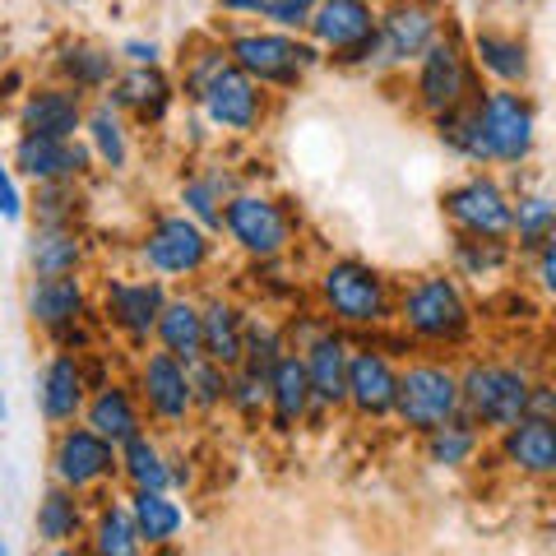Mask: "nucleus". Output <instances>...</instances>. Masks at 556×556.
Listing matches in <instances>:
<instances>
[{
    "label": "nucleus",
    "mask_w": 556,
    "mask_h": 556,
    "mask_svg": "<svg viewBox=\"0 0 556 556\" xmlns=\"http://www.w3.org/2000/svg\"><path fill=\"white\" fill-rule=\"evenodd\" d=\"M223 51H228V61L241 75L255 79L260 89H269V93H292L311 70L325 61L298 33H278L265 24H237L228 38H223Z\"/></svg>",
    "instance_id": "f257e3e1"
},
{
    "label": "nucleus",
    "mask_w": 556,
    "mask_h": 556,
    "mask_svg": "<svg viewBox=\"0 0 556 556\" xmlns=\"http://www.w3.org/2000/svg\"><path fill=\"white\" fill-rule=\"evenodd\" d=\"M394 316L417 343H464L473 329V306H468L455 274H417L394 298Z\"/></svg>",
    "instance_id": "f03ea898"
},
{
    "label": "nucleus",
    "mask_w": 556,
    "mask_h": 556,
    "mask_svg": "<svg viewBox=\"0 0 556 556\" xmlns=\"http://www.w3.org/2000/svg\"><path fill=\"white\" fill-rule=\"evenodd\" d=\"M316 292H320V306L334 325L348 329H380L394 316V288L390 278L380 274L376 265L357 255H343V260H329L316 278Z\"/></svg>",
    "instance_id": "7ed1b4c3"
},
{
    "label": "nucleus",
    "mask_w": 556,
    "mask_h": 556,
    "mask_svg": "<svg viewBox=\"0 0 556 556\" xmlns=\"http://www.w3.org/2000/svg\"><path fill=\"white\" fill-rule=\"evenodd\" d=\"M533 376L515 362H468L459 371V413L478 431H506L529 413Z\"/></svg>",
    "instance_id": "20e7f679"
},
{
    "label": "nucleus",
    "mask_w": 556,
    "mask_h": 556,
    "mask_svg": "<svg viewBox=\"0 0 556 556\" xmlns=\"http://www.w3.org/2000/svg\"><path fill=\"white\" fill-rule=\"evenodd\" d=\"M478 130H482V149H486V167H519L533 159V144H538V108L529 93L519 89H478L473 102Z\"/></svg>",
    "instance_id": "39448f33"
},
{
    "label": "nucleus",
    "mask_w": 556,
    "mask_h": 556,
    "mask_svg": "<svg viewBox=\"0 0 556 556\" xmlns=\"http://www.w3.org/2000/svg\"><path fill=\"white\" fill-rule=\"evenodd\" d=\"M478 93V70L468 65V51L455 33H441L422 56L413 61V98L431 121L445 116V112H459L468 108Z\"/></svg>",
    "instance_id": "423d86ee"
},
{
    "label": "nucleus",
    "mask_w": 556,
    "mask_h": 556,
    "mask_svg": "<svg viewBox=\"0 0 556 556\" xmlns=\"http://www.w3.org/2000/svg\"><path fill=\"white\" fill-rule=\"evenodd\" d=\"M445 33V0H386L376 5L380 70H408Z\"/></svg>",
    "instance_id": "0eeeda50"
},
{
    "label": "nucleus",
    "mask_w": 556,
    "mask_h": 556,
    "mask_svg": "<svg viewBox=\"0 0 556 556\" xmlns=\"http://www.w3.org/2000/svg\"><path fill=\"white\" fill-rule=\"evenodd\" d=\"M218 232H228L232 247L251 260H278L292 247L288 208L274 195H260V190H232L228 204H223Z\"/></svg>",
    "instance_id": "6e6552de"
},
{
    "label": "nucleus",
    "mask_w": 556,
    "mask_h": 556,
    "mask_svg": "<svg viewBox=\"0 0 556 556\" xmlns=\"http://www.w3.org/2000/svg\"><path fill=\"white\" fill-rule=\"evenodd\" d=\"M208 255H214V232H204L195 218L163 214L153 218L144 237H139V260H144L149 278H195Z\"/></svg>",
    "instance_id": "1a4fd4ad"
},
{
    "label": "nucleus",
    "mask_w": 556,
    "mask_h": 556,
    "mask_svg": "<svg viewBox=\"0 0 556 556\" xmlns=\"http://www.w3.org/2000/svg\"><path fill=\"white\" fill-rule=\"evenodd\" d=\"M459 413V371L445 362H413L399 371V390H394V417L408 431H427L441 427L445 417Z\"/></svg>",
    "instance_id": "9d476101"
},
{
    "label": "nucleus",
    "mask_w": 556,
    "mask_h": 556,
    "mask_svg": "<svg viewBox=\"0 0 556 556\" xmlns=\"http://www.w3.org/2000/svg\"><path fill=\"white\" fill-rule=\"evenodd\" d=\"M510 190L501 186L492 172H468L464 181L445 186L441 208L464 237H496L510 241Z\"/></svg>",
    "instance_id": "9b49d317"
},
{
    "label": "nucleus",
    "mask_w": 556,
    "mask_h": 556,
    "mask_svg": "<svg viewBox=\"0 0 556 556\" xmlns=\"http://www.w3.org/2000/svg\"><path fill=\"white\" fill-rule=\"evenodd\" d=\"M195 108H200V116L208 121V126L223 130V135H255L269 116V89H260L255 79H247L228 61L214 79L204 84Z\"/></svg>",
    "instance_id": "f8f14e48"
},
{
    "label": "nucleus",
    "mask_w": 556,
    "mask_h": 556,
    "mask_svg": "<svg viewBox=\"0 0 556 556\" xmlns=\"http://www.w3.org/2000/svg\"><path fill=\"white\" fill-rule=\"evenodd\" d=\"M10 167L14 177H24L33 186H56V181H84L93 172V153L84 139H47L20 130L10 144Z\"/></svg>",
    "instance_id": "ddd939ff"
},
{
    "label": "nucleus",
    "mask_w": 556,
    "mask_h": 556,
    "mask_svg": "<svg viewBox=\"0 0 556 556\" xmlns=\"http://www.w3.org/2000/svg\"><path fill=\"white\" fill-rule=\"evenodd\" d=\"M24 316L51 334L61 348L75 343L79 325L89 320V288H84L79 274H65V278H28L24 288ZM75 353V348H70Z\"/></svg>",
    "instance_id": "4468645a"
},
{
    "label": "nucleus",
    "mask_w": 556,
    "mask_h": 556,
    "mask_svg": "<svg viewBox=\"0 0 556 556\" xmlns=\"http://www.w3.org/2000/svg\"><path fill=\"white\" fill-rule=\"evenodd\" d=\"M172 298L163 278H108L102 283V316L126 343L144 348L159 325V311Z\"/></svg>",
    "instance_id": "2eb2a0df"
},
{
    "label": "nucleus",
    "mask_w": 556,
    "mask_h": 556,
    "mask_svg": "<svg viewBox=\"0 0 556 556\" xmlns=\"http://www.w3.org/2000/svg\"><path fill=\"white\" fill-rule=\"evenodd\" d=\"M51 473L70 492H89L102 486L108 478H116V445H108L98 431L70 422L56 431V445H51Z\"/></svg>",
    "instance_id": "dca6fc26"
},
{
    "label": "nucleus",
    "mask_w": 556,
    "mask_h": 556,
    "mask_svg": "<svg viewBox=\"0 0 556 556\" xmlns=\"http://www.w3.org/2000/svg\"><path fill=\"white\" fill-rule=\"evenodd\" d=\"M102 98L121 116H135L139 126H163L167 112L177 108V79L167 75V65H121Z\"/></svg>",
    "instance_id": "f3484780"
},
{
    "label": "nucleus",
    "mask_w": 556,
    "mask_h": 556,
    "mask_svg": "<svg viewBox=\"0 0 556 556\" xmlns=\"http://www.w3.org/2000/svg\"><path fill=\"white\" fill-rule=\"evenodd\" d=\"M135 399L149 417H159L167 427H181L190 413V380H186V362L167 357L163 348L159 353H144L139 357V371H135Z\"/></svg>",
    "instance_id": "a211bd4d"
},
{
    "label": "nucleus",
    "mask_w": 556,
    "mask_h": 556,
    "mask_svg": "<svg viewBox=\"0 0 556 556\" xmlns=\"http://www.w3.org/2000/svg\"><path fill=\"white\" fill-rule=\"evenodd\" d=\"M394 390H399V367L380 348H348V394L343 404L367 422H386L394 417Z\"/></svg>",
    "instance_id": "6ab92c4d"
},
{
    "label": "nucleus",
    "mask_w": 556,
    "mask_h": 556,
    "mask_svg": "<svg viewBox=\"0 0 556 556\" xmlns=\"http://www.w3.org/2000/svg\"><path fill=\"white\" fill-rule=\"evenodd\" d=\"M367 38H376V0H316L306 24V42L325 61L362 47Z\"/></svg>",
    "instance_id": "aec40b11"
},
{
    "label": "nucleus",
    "mask_w": 556,
    "mask_h": 556,
    "mask_svg": "<svg viewBox=\"0 0 556 556\" xmlns=\"http://www.w3.org/2000/svg\"><path fill=\"white\" fill-rule=\"evenodd\" d=\"M464 51H468V65L478 70V79L486 75L496 89H525L533 79V51L510 28L482 24V28H473V38H468Z\"/></svg>",
    "instance_id": "412c9836"
},
{
    "label": "nucleus",
    "mask_w": 556,
    "mask_h": 556,
    "mask_svg": "<svg viewBox=\"0 0 556 556\" xmlns=\"http://www.w3.org/2000/svg\"><path fill=\"white\" fill-rule=\"evenodd\" d=\"M84 112H89V98L65 89V84H33V89L20 98V130L28 135H47V139H79L84 130Z\"/></svg>",
    "instance_id": "4be33fe9"
},
{
    "label": "nucleus",
    "mask_w": 556,
    "mask_h": 556,
    "mask_svg": "<svg viewBox=\"0 0 556 556\" xmlns=\"http://www.w3.org/2000/svg\"><path fill=\"white\" fill-rule=\"evenodd\" d=\"M89 390L93 386H89V371H84L79 353L61 348V353H51L42 362V371H38V413L51 427L79 422L84 404H89Z\"/></svg>",
    "instance_id": "5701e85b"
},
{
    "label": "nucleus",
    "mask_w": 556,
    "mask_h": 556,
    "mask_svg": "<svg viewBox=\"0 0 556 556\" xmlns=\"http://www.w3.org/2000/svg\"><path fill=\"white\" fill-rule=\"evenodd\" d=\"M348 343L334 325H320L306 343H298V357L306 367V386H311V404L316 408H343L348 394Z\"/></svg>",
    "instance_id": "b1692460"
},
{
    "label": "nucleus",
    "mask_w": 556,
    "mask_h": 556,
    "mask_svg": "<svg viewBox=\"0 0 556 556\" xmlns=\"http://www.w3.org/2000/svg\"><path fill=\"white\" fill-rule=\"evenodd\" d=\"M116 70H121L116 51L93 42V38H70V42H61L56 51H51V75H56V84H65V89H75L84 98L108 93Z\"/></svg>",
    "instance_id": "393cba45"
},
{
    "label": "nucleus",
    "mask_w": 556,
    "mask_h": 556,
    "mask_svg": "<svg viewBox=\"0 0 556 556\" xmlns=\"http://www.w3.org/2000/svg\"><path fill=\"white\" fill-rule=\"evenodd\" d=\"M79 417L108 445H126L130 437L144 431V408H139V399L126 380H102L98 390H89V404H84Z\"/></svg>",
    "instance_id": "a878e982"
},
{
    "label": "nucleus",
    "mask_w": 556,
    "mask_h": 556,
    "mask_svg": "<svg viewBox=\"0 0 556 556\" xmlns=\"http://www.w3.org/2000/svg\"><path fill=\"white\" fill-rule=\"evenodd\" d=\"M311 386H306V367H302V357H298V348H288L283 357L269 367L265 376V413H269V422L274 431H288L292 427H302L306 417H311Z\"/></svg>",
    "instance_id": "bb28decb"
},
{
    "label": "nucleus",
    "mask_w": 556,
    "mask_h": 556,
    "mask_svg": "<svg viewBox=\"0 0 556 556\" xmlns=\"http://www.w3.org/2000/svg\"><path fill=\"white\" fill-rule=\"evenodd\" d=\"M496 437H501V459L519 468V473H529V478L556 473V422L552 417L525 413L515 427L496 431Z\"/></svg>",
    "instance_id": "cd10ccee"
},
{
    "label": "nucleus",
    "mask_w": 556,
    "mask_h": 556,
    "mask_svg": "<svg viewBox=\"0 0 556 556\" xmlns=\"http://www.w3.org/2000/svg\"><path fill=\"white\" fill-rule=\"evenodd\" d=\"M24 260L33 278H65L84 269L89 241H84L79 228H33L24 241Z\"/></svg>",
    "instance_id": "c85d7f7f"
},
{
    "label": "nucleus",
    "mask_w": 556,
    "mask_h": 556,
    "mask_svg": "<svg viewBox=\"0 0 556 556\" xmlns=\"http://www.w3.org/2000/svg\"><path fill=\"white\" fill-rule=\"evenodd\" d=\"M241 329H247V311L228 298L200 302V357L218 362L223 371L241 367Z\"/></svg>",
    "instance_id": "c756f323"
},
{
    "label": "nucleus",
    "mask_w": 556,
    "mask_h": 556,
    "mask_svg": "<svg viewBox=\"0 0 556 556\" xmlns=\"http://www.w3.org/2000/svg\"><path fill=\"white\" fill-rule=\"evenodd\" d=\"M79 139L89 144V153H93V163H98V167L126 172V163H130V126H126V116H121L108 98L89 102Z\"/></svg>",
    "instance_id": "7c9ffc66"
},
{
    "label": "nucleus",
    "mask_w": 556,
    "mask_h": 556,
    "mask_svg": "<svg viewBox=\"0 0 556 556\" xmlns=\"http://www.w3.org/2000/svg\"><path fill=\"white\" fill-rule=\"evenodd\" d=\"M116 473L126 478L135 492H172L167 455L149 431H139V437H130L126 445H116Z\"/></svg>",
    "instance_id": "2f4dec72"
},
{
    "label": "nucleus",
    "mask_w": 556,
    "mask_h": 556,
    "mask_svg": "<svg viewBox=\"0 0 556 556\" xmlns=\"http://www.w3.org/2000/svg\"><path fill=\"white\" fill-rule=\"evenodd\" d=\"M237 190V177L223 167H208V172H195V177L181 181V214L195 218L204 232H218V218H223V204Z\"/></svg>",
    "instance_id": "473e14b6"
},
{
    "label": "nucleus",
    "mask_w": 556,
    "mask_h": 556,
    "mask_svg": "<svg viewBox=\"0 0 556 556\" xmlns=\"http://www.w3.org/2000/svg\"><path fill=\"white\" fill-rule=\"evenodd\" d=\"M153 343L177 362H195L200 357V302L190 298H167L153 325Z\"/></svg>",
    "instance_id": "72a5a7b5"
},
{
    "label": "nucleus",
    "mask_w": 556,
    "mask_h": 556,
    "mask_svg": "<svg viewBox=\"0 0 556 556\" xmlns=\"http://www.w3.org/2000/svg\"><path fill=\"white\" fill-rule=\"evenodd\" d=\"M130 519L139 529V543H172L181 529H186V510L172 501V492H135L130 496Z\"/></svg>",
    "instance_id": "f704fd0d"
},
{
    "label": "nucleus",
    "mask_w": 556,
    "mask_h": 556,
    "mask_svg": "<svg viewBox=\"0 0 556 556\" xmlns=\"http://www.w3.org/2000/svg\"><path fill=\"white\" fill-rule=\"evenodd\" d=\"M556 232V204L547 190H519V200H510V237L519 241V251L533 255L543 241Z\"/></svg>",
    "instance_id": "c9c22d12"
},
{
    "label": "nucleus",
    "mask_w": 556,
    "mask_h": 556,
    "mask_svg": "<svg viewBox=\"0 0 556 556\" xmlns=\"http://www.w3.org/2000/svg\"><path fill=\"white\" fill-rule=\"evenodd\" d=\"M478 450H482V431L468 422L464 413L445 417L441 427L427 431V459L437 464V468H464V464H473Z\"/></svg>",
    "instance_id": "e433bc0d"
},
{
    "label": "nucleus",
    "mask_w": 556,
    "mask_h": 556,
    "mask_svg": "<svg viewBox=\"0 0 556 556\" xmlns=\"http://www.w3.org/2000/svg\"><path fill=\"white\" fill-rule=\"evenodd\" d=\"M79 525H84V506H79V492L70 486H47V496L38 501V538L51 547H65L79 538Z\"/></svg>",
    "instance_id": "4c0bfd02"
},
{
    "label": "nucleus",
    "mask_w": 556,
    "mask_h": 556,
    "mask_svg": "<svg viewBox=\"0 0 556 556\" xmlns=\"http://www.w3.org/2000/svg\"><path fill=\"white\" fill-rule=\"evenodd\" d=\"M288 353V334L278 329L269 316H247V329H241V371H251L265 380L269 367Z\"/></svg>",
    "instance_id": "58836bf2"
},
{
    "label": "nucleus",
    "mask_w": 556,
    "mask_h": 556,
    "mask_svg": "<svg viewBox=\"0 0 556 556\" xmlns=\"http://www.w3.org/2000/svg\"><path fill=\"white\" fill-rule=\"evenodd\" d=\"M510 241H496V237H464L455 232V269L464 278H492L501 269H510Z\"/></svg>",
    "instance_id": "ea45409f"
},
{
    "label": "nucleus",
    "mask_w": 556,
    "mask_h": 556,
    "mask_svg": "<svg viewBox=\"0 0 556 556\" xmlns=\"http://www.w3.org/2000/svg\"><path fill=\"white\" fill-rule=\"evenodd\" d=\"M437 139H441V149H445V153H455V159L473 163V167H486L482 130H478V121H473V112H468V108L437 116Z\"/></svg>",
    "instance_id": "a19ab883"
},
{
    "label": "nucleus",
    "mask_w": 556,
    "mask_h": 556,
    "mask_svg": "<svg viewBox=\"0 0 556 556\" xmlns=\"http://www.w3.org/2000/svg\"><path fill=\"white\" fill-rule=\"evenodd\" d=\"M79 181H56V186H38L33 195V218L38 228H75L79 218Z\"/></svg>",
    "instance_id": "79ce46f5"
},
{
    "label": "nucleus",
    "mask_w": 556,
    "mask_h": 556,
    "mask_svg": "<svg viewBox=\"0 0 556 556\" xmlns=\"http://www.w3.org/2000/svg\"><path fill=\"white\" fill-rule=\"evenodd\" d=\"M228 65V51H223V38L218 42H204V47H190L181 56V79H177V98L186 93V102H200L204 84Z\"/></svg>",
    "instance_id": "37998d69"
},
{
    "label": "nucleus",
    "mask_w": 556,
    "mask_h": 556,
    "mask_svg": "<svg viewBox=\"0 0 556 556\" xmlns=\"http://www.w3.org/2000/svg\"><path fill=\"white\" fill-rule=\"evenodd\" d=\"M93 552L98 556H139V529L126 506H108L98 515L93 529Z\"/></svg>",
    "instance_id": "c03bdc74"
},
{
    "label": "nucleus",
    "mask_w": 556,
    "mask_h": 556,
    "mask_svg": "<svg viewBox=\"0 0 556 556\" xmlns=\"http://www.w3.org/2000/svg\"><path fill=\"white\" fill-rule=\"evenodd\" d=\"M186 380H190V408L195 413H214L228 404V371L208 357L186 362Z\"/></svg>",
    "instance_id": "a18cd8bd"
},
{
    "label": "nucleus",
    "mask_w": 556,
    "mask_h": 556,
    "mask_svg": "<svg viewBox=\"0 0 556 556\" xmlns=\"http://www.w3.org/2000/svg\"><path fill=\"white\" fill-rule=\"evenodd\" d=\"M311 10H316V0H265V14H260V24H265V28H278V33H298V38H306Z\"/></svg>",
    "instance_id": "49530a36"
},
{
    "label": "nucleus",
    "mask_w": 556,
    "mask_h": 556,
    "mask_svg": "<svg viewBox=\"0 0 556 556\" xmlns=\"http://www.w3.org/2000/svg\"><path fill=\"white\" fill-rule=\"evenodd\" d=\"M228 408H237L241 417H260L265 413V380L251 371H228Z\"/></svg>",
    "instance_id": "de8ad7c7"
},
{
    "label": "nucleus",
    "mask_w": 556,
    "mask_h": 556,
    "mask_svg": "<svg viewBox=\"0 0 556 556\" xmlns=\"http://www.w3.org/2000/svg\"><path fill=\"white\" fill-rule=\"evenodd\" d=\"M24 214H28L24 186H20V177H14L5 149H0V218H5V223H24Z\"/></svg>",
    "instance_id": "09e8293b"
},
{
    "label": "nucleus",
    "mask_w": 556,
    "mask_h": 556,
    "mask_svg": "<svg viewBox=\"0 0 556 556\" xmlns=\"http://www.w3.org/2000/svg\"><path fill=\"white\" fill-rule=\"evenodd\" d=\"M116 61L121 65H163V42L159 38H144V33H135V38H121L116 42Z\"/></svg>",
    "instance_id": "8fccbe9b"
},
{
    "label": "nucleus",
    "mask_w": 556,
    "mask_h": 556,
    "mask_svg": "<svg viewBox=\"0 0 556 556\" xmlns=\"http://www.w3.org/2000/svg\"><path fill=\"white\" fill-rule=\"evenodd\" d=\"M214 10L223 14V20L260 24V14H265V0H214Z\"/></svg>",
    "instance_id": "3c124183"
},
{
    "label": "nucleus",
    "mask_w": 556,
    "mask_h": 556,
    "mask_svg": "<svg viewBox=\"0 0 556 556\" xmlns=\"http://www.w3.org/2000/svg\"><path fill=\"white\" fill-rule=\"evenodd\" d=\"M533 274H538V288H543V292H552L556 288V237L552 241H543V247H538L533 251Z\"/></svg>",
    "instance_id": "603ef678"
},
{
    "label": "nucleus",
    "mask_w": 556,
    "mask_h": 556,
    "mask_svg": "<svg viewBox=\"0 0 556 556\" xmlns=\"http://www.w3.org/2000/svg\"><path fill=\"white\" fill-rule=\"evenodd\" d=\"M51 556H98V552H84V547H75V543H65V547H56Z\"/></svg>",
    "instance_id": "864d4df0"
},
{
    "label": "nucleus",
    "mask_w": 556,
    "mask_h": 556,
    "mask_svg": "<svg viewBox=\"0 0 556 556\" xmlns=\"http://www.w3.org/2000/svg\"><path fill=\"white\" fill-rule=\"evenodd\" d=\"M10 422V404H5V394H0V427Z\"/></svg>",
    "instance_id": "5fc2aeb1"
},
{
    "label": "nucleus",
    "mask_w": 556,
    "mask_h": 556,
    "mask_svg": "<svg viewBox=\"0 0 556 556\" xmlns=\"http://www.w3.org/2000/svg\"><path fill=\"white\" fill-rule=\"evenodd\" d=\"M10 61V42H5V33H0V65Z\"/></svg>",
    "instance_id": "6e6d98bb"
},
{
    "label": "nucleus",
    "mask_w": 556,
    "mask_h": 556,
    "mask_svg": "<svg viewBox=\"0 0 556 556\" xmlns=\"http://www.w3.org/2000/svg\"><path fill=\"white\" fill-rule=\"evenodd\" d=\"M501 5H515V10H525V5H533V0H501Z\"/></svg>",
    "instance_id": "4d7b16f0"
},
{
    "label": "nucleus",
    "mask_w": 556,
    "mask_h": 556,
    "mask_svg": "<svg viewBox=\"0 0 556 556\" xmlns=\"http://www.w3.org/2000/svg\"><path fill=\"white\" fill-rule=\"evenodd\" d=\"M0 556H10V552H5V543H0Z\"/></svg>",
    "instance_id": "13d9d810"
}]
</instances>
